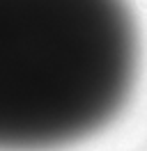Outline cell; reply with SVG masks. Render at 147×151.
I'll return each instance as SVG.
<instances>
[{
	"label": "cell",
	"instance_id": "1",
	"mask_svg": "<svg viewBox=\"0 0 147 151\" xmlns=\"http://www.w3.org/2000/svg\"><path fill=\"white\" fill-rule=\"evenodd\" d=\"M138 60L127 0H0V151H55L106 128Z\"/></svg>",
	"mask_w": 147,
	"mask_h": 151
}]
</instances>
